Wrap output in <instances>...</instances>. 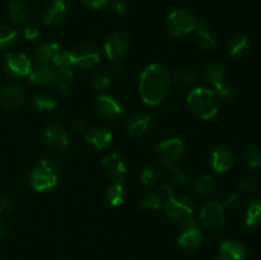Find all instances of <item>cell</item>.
Wrapping results in <instances>:
<instances>
[{
	"label": "cell",
	"instance_id": "4fadbf2b",
	"mask_svg": "<svg viewBox=\"0 0 261 260\" xmlns=\"http://www.w3.org/2000/svg\"><path fill=\"white\" fill-rule=\"evenodd\" d=\"M195 45L204 53H213L217 48V41L211 35V25L205 19L196 20L195 28Z\"/></svg>",
	"mask_w": 261,
	"mask_h": 260
},
{
	"label": "cell",
	"instance_id": "9c48e42d",
	"mask_svg": "<svg viewBox=\"0 0 261 260\" xmlns=\"http://www.w3.org/2000/svg\"><path fill=\"white\" fill-rule=\"evenodd\" d=\"M5 71L14 78L28 76L32 69V63L30 58L22 53H10L5 56L4 60Z\"/></svg>",
	"mask_w": 261,
	"mask_h": 260
},
{
	"label": "cell",
	"instance_id": "ee69618b",
	"mask_svg": "<svg viewBox=\"0 0 261 260\" xmlns=\"http://www.w3.org/2000/svg\"><path fill=\"white\" fill-rule=\"evenodd\" d=\"M38 167L43 168V170L47 171V172L50 173H55V175L59 170L58 162H56L55 160H53V158H42V160L40 161V166H38Z\"/></svg>",
	"mask_w": 261,
	"mask_h": 260
},
{
	"label": "cell",
	"instance_id": "f907efd6",
	"mask_svg": "<svg viewBox=\"0 0 261 260\" xmlns=\"http://www.w3.org/2000/svg\"><path fill=\"white\" fill-rule=\"evenodd\" d=\"M4 232H5L4 226H3L2 222H0V240H2V239H3V236H4Z\"/></svg>",
	"mask_w": 261,
	"mask_h": 260
},
{
	"label": "cell",
	"instance_id": "2e32d148",
	"mask_svg": "<svg viewBox=\"0 0 261 260\" xmlns=\"http://www.w3.org/2000/svg\"><path fill=\"white\" fill-rule=\"evenodd\" d=\"M45 142L46 145L50 148L51 150L55 152H61V150L66 149L69 144V138L63 126L58 124H53L50 126L46 127L45 130Z\"/></svg>",
	"mask_w": 261,
	"mask_h": 260
},
{
	"label": "cell",
	"instance_id": "60d3db41",
	"mask_svg": "<svg viewBox=\"0 0 261 260\" xmlns=\"http://www.w3.org/2000/svg\"><path fill=\"white\" fill-rule=\"evenodd\" d=\"M110 83H111V79L107 74L98 73L92 79V88L94 91H105L110 86Z\"/></svg>",
	"mask_w": 261,
	"mask_h": 260
},
{
	"label": "cell",
	"instance_id": "d6986e66",
	"mask_svg": "<svg viewBox=\"0 0 261 260\" xmlns=\"http://www.w3.org/2000/svg\"><path fill=\"white\" fill-rule=\"evenodd\" d=\"M246 256V247L236 240H227L219 247V254L216 260H244Z\"/></svg>",
	"mask_w": 261,
	"mask_h": 260
},
{
	"label": "cell",
	"instance_id": "3957f363",
	"mask_svg": "<svg viewBox=\"0 0 261 260\" xmlns=\"http://www.w3.org/2000/svg\"><path fill=\"white\" fill-rule=\"evenodd\" d=\"M196 17L186 9H176L171 13L166 20L168 35L172 37H184L193 32L196 24Z\"/></svg>",
	"mask_w": 261,
	"mask_h": 260
},
{
	"label": "cell",
	"instance_id": "f35d334b",
	"mask_svg": "<svg viewBox=\"0 0 261 260\" xmlns=\"http://www.w3.org/2000/svg\"><path fill=\"white\" fill-rule=\"evenodd\" d=\"M140 180H142V183L145 186H152L157 184L158 180H160V172L155 168L147 167L143 170L142 175H140Z\"/></svg>",
	"mask_w": 261,
	"mask_h": 260
},
{
	"label": "cell",
	"instance_id": "7c38bea8",
	"mask_svg": "<svg viewBox=\"0 0 261 260\" xmlns=\"http://www.w3.org/2000/svg\"><path fill=\"white\" fill-rule=\"evenodd\" d=\"M71 53V61L73 66H79V68H92L97 65L101 60L98 50L92 45H82L74 48Z\"/></svg>",
	"mask_w": 261,
	"mask_h": 260
},
{
	"label": "cell",
	"instance_id": "8fae6325",
	"mask_svg": "<svg viewBox=\"0 0 261 260\" xmlns=\"http://www.w3.org/2000/svg\"><path fill=\"white\" fill-rule=\"evenodd\" d=\"M94 107H96V111L98 112L99 116L106 120L116 119V117L122 116L125 114V107L116 98L109 96V94H101V96L97 97Z\"/></svg>",
	"mask_w": 261,
	"mask_h": 260
},
{
	"label": "cell",
	"instance_id": "1f68e13d",
	"mask_svg": "<svg viewBox=\"0 0 261 260\" xmlns=\"http://www.w3.org/2000/svg\"><path fill=\"white\" fill-rule=\"evenodd\" d=\"M18 32L7 24H0V50L8 48L17 41Z\"/></svg>",
	"mask_w": 261,
	"mask_h": 260
},
{
	"label": "cell",
	"instance_id": "ab89813d",
	"mask_svg": "<svg viewBox=\"0 0 261 260\" xmlns=\"http://www.w3.org/2000/svg\"><path fill=\"white\" fill-rule=\"evenodd\" d=\"M170 184L171 185L176 186H185L186 184H188V176H186V173L184 172L181 168L173 166V167L171 168Z\"/></svg>",
	"mask_w": 261,
	"mask_h": 260
},
{
	"label": "cell",
	"instance_id": "6da1fadb",
	"mask_svg": "<svg viewBox=\"0 0 261 260\" xmlns=\"http://www.w3.org/2000/svg\"><path fill=\"white\" fill-rule=\"evenodd\" d=\"M171 74L162 64H150L143 70L139 81V94L149 106L160 105L170 92Z\"/></svg>",
	"mask_w": 261,
	"mask_h": 260
},
{
	"label": "cell",
	"instance_id": "4dcf8cb0",
	"mask_svg": "<svg viewBox=\"0 0 261 260\" xmlns=\"http://www.w3.org/2000/svg\"><path fill=\"white\" fill-rule=\"evenodd\" d=\"M196 191H198L200 195H211V194L214 193V189H216V181L212 177L211 175H201L200 177L196 180L195 185Z\"/></svg>",
	"mask_w": 261,
	"mask_h": 260
},
{
	"label": "cell",
	"instance_id": "7402d4cb",
	"mask_svg": "<svg viewBox=\"0 0 261 260\" xmlns=\"http://www.w3.org/2000/svg\"><path fill=\"white\" fill-rule=\"evenodd\" d=\"M86 140L97 150L106 149L112 142V134L106 127H93L87 130Z\"/></svg>",
	"mask_w": 261,
	"mask_h": 260
},
{
	"label": "cell",
	"instance_id": "d6a6232c",
	"mask_svg": "<svg viewBox=\"0 0 261 260\" xmlns=\"http://www.w3.org/2000/svg\"><path fill=\"white\" fill-rule=\"evenodd\" d=\"M244 158L245 163H246L249 167L257 168L261 166V152L259 148L252 147V145L247 147L246 150H245Z\"/></svg>",
	"mask_w": 261,
	"mask_h": 260
},
{
	"label": "cell",
	"instance_id": "f1b7e54d",
	"mask_svg": "<svg viewBox=\"0 0 261 260\" xmlns=\"http://www.w3.org/2000/svg\"><path fill=\"white\" fill-rule=\"evenodd\" d=\"M212 91L214 92L217 98L223 99V101H233L237 97V89L234 87L229 86L226 82H221V83H217L213 86V89Z\"/></svg>",
	"mask_w": 261,
	"mask_h": 260
},
{
	"label": "cell",
	"instance_id": "44dd1931",
	"mask_svg": "<svg viewBox=\"0 0 261 260\" xmlns=\"http://www.w3.org/2000/svg\"><path fill=\"white\" fill-rule=\"evenodd\" d=\"M150 124V116L145 112H135L130 116L126 125L127 135L132 138H139L148 130Z\"/></svg>",
	"mask_w": 261,
	"mask_h": 260
},
{
	"label": "cell",
	"instance_id": "ba28073f",
	"mask_svg": "<svg viewBox=\"0 0 261 260\" xmlns=\"http://www.w3.org/2000/svg\"><path fill=\"white\" fill-rule=\"evenodd\" d=\"M200 219L208 228L221 229L226 223V212L223 205L214 200L206 201L201 206Z\"/></svg>",
	"mask_w": 261,
	"mask_h": 260
},
{
	"label": "cell",
	"instance_id": "d590c367",
	"mask_svg": "<svg viewBox=\"0 0 261 260\" xmlns=\"http://www.w3.org/2000/svg\"><path fill=\"white\" fill-rule=\"evenodd\" d=\"M239 189L241 191H244L245 194L254 195V194H256L260 189L259 181L255 177H252V176H246V177H244L240 181Z\"/></svg>",
	"mask_w": 261,
	"mask_h": 260
},
{
	"label": "cell",
	"instance_id": "8d00e7d4",
	"mask_svg": "<svg viewBox=\"0 0 261 260\" xmlns=\"http://www.w3.org/2000/svg\"><path fill=\"white\" fill-rule=\"evenodd\" d=\"M53 65L55 69L59 68H73L70 51H59L53 60Z\"/></svg>",
	"mask_w": 261,
	"mask_h": 260
},
{
	"label": "cell",
	"instance_id": "7bdbcfd3",
	"mask_svg": "<svg viewBox=\"0 0 261 260\" xmlns=\"http://www.w3.org/2000/svg\"><path fill=\"white\" fill-rule=\"evenodd\" d=\"M240 205H241V199L237 194H231L223 201V208L229 209V211H236L240 208Z\"/></svg>",
	"mask_w": 261,
	"mask_h": 260
},
{
	"label": "cell",
	"instance_id": "ffe728a7",
	"mask_svg": "<svg viewBox=\"0 0 261 260\" xmlns=\"http://www.w3.org/2000/svg\"><path fill=\"white\" fill-rule=\"evenodd\" d=\"M55 66L53 64L37 63L32 66L30 73V81L36 86H47L53 83L54 75H55Z\"/></svg>",
	"mask_w": 261,
	"mask_h": 260
},
{
	"label": "cell",
	"instance_id": "5b68a950",
	"mask_svg": "<svg viewBox=\"0 0 261 260\" xmlns=\"http://www.w3.org/2000/svg\"><path fill=\"white\" fill-rule=\"evenodd\" d=\"M201 242H203V235L198 222L191 217L184 219L181 224V233L177 240L178 247L188 252H193L200 247Z\"/></svg>",
	"mask_w": 261,
	"mask_h": 260
},
{
	"label": "cell",
	"instance_id": "30bf717a",
	"mask_svg": "<svg viewBox=\"0 0 261 260\" xmlns=\"http://www.w3.org/2000/svg\"><path fill=\"white\" fill-rule=\"evenodd\" d=\"M102 167H103L106 175L114 181L115 184H122L127 177V167L121 157L117 153H110L105 155L102 160Z\"/></svg>",
	"mask_w": 261,
	"mask_h": 260
},
{
	"label": "cell",
	"instance_id": "ac0fdd59",
	"mask_svg": "<svg viewBox=\"0 0 261 260\" xmlns=\"http://www.w3.org/2000/svg\"><path fill=\"white\" fill-rule=\"evenodd\" d=\"M233 162L234 157L228 148L218 147L212 152L211 165L217 173H223L229 171L233 166Z\"/></svg>",
	"mask_w": 261,
	"mask_h": 260
},
{
	"label": "cell",
	"instance_id": "8992f818",
	"mask_svg": "<svg viewBox=\"0 0 261 260\" xmlns=\"http://www.w3.org/2000/svg\"><path fill=\"white\" fill-rule=\"evenodd\" d=\"M132 46V38L124 31H116L112 32L105 41L103 51L107 58L111 61H117L124 58L130 50Z\"/></svg>",
	"mask_w": 261,
	"mask_h": 260
},
{
	"label": "cell",
	"instance_id": "836d02e7",
	"mask_svg": "<svg viewBox=\"0 0 261 260\" xmlns=\"http://www.w3.org/2000/svg\"><path fill=\"white\" fill-rule=\"evenodd\" d=\"M175 79L178 84H182V86H190L195 82L196 74L193 69L190 68H180L176 70L175 73Z\"/></svg>",
	"mask_w": 261,
	"mask_h": 260
},
{
	"label": "cell",
	"instance_id": "f6af8a7d",
	"mask_svg": "<svg viewBox=\"0 0 261 260\" xmlns=\"http://www.w3.org/2000/svg\"><path fill=\"white\" fill-rule=\"evenodd\" d=\"M22 35H23V37H24V40L33 41L37 38L38 30L35 27V25H25V27L23 28Z\"/></svg>",
	"mask_w": 261,
	"mask_h": 260
},
{
	"label": "cell",
	"instance_id": "9a60e30c",
	"mask_svg": "<svg viewBox=\"0 0 261 260\" xmlns=\"http://www.w3.org/2000/svg\"><path fill=\"white\" fill-rule=\"evenodd\" d=\"M58 183V176L50 173L41 167H36L30 173V185L36 191H48L54 189Z\"/></svg>",
	"mask_w": 261,
	"mask_h": 260
},
{
	"label": "cell",
	"instance_id": "277c9868",
	"mask_svg": "<svg viewBox=\"0 0 261 260\" xmlns=\"http://www.w3.org/2000/svg\"><path fill=\"white\" fill-rule=\"evenodd\" d=\"M184 143L178 138H167L162 140L155 148V155L161 165L166 168H172L182 155Z\"/></svg>",
	"mask_w": 261,
	"mask_h": 260
},
{
	"label": "cell",
	"instance_id": "5bb4252c",
	"mask_svg": "<svg viewBox=\"0 0 261 260\" xmlns=\"http://www.w3.org/2000/svg\"><path fill=\"white\" fill-rule=\"evenodd\" d=\"M25 92L18 84H9L0 91V106L7 110H14L24 103Z\"/></svg>",
	"mask_w": 261,
	"mask_h": 260
},
{
	"label": "cell",
	"instance_id": "c3c4849f",
	"mask_svg": "<svg viewBox=\"0 0 261 260\" xmlns=\"http://www.w3.org/2000/svg\"><path fill=\"white\" fill-rule=\"evenodd\" d=\"M160 190H161V195L166 196V198H168V196L173 195V193H172V191H173V190H172V185H171L170 183H163V184H161Z\"/></svg>",
	"mask_w": 261,
	"mask_h": 260
},
{
	"label": "cell",
	"instance_id": "e0dca14e",
	"mask_svg": "<svg viewBox=\"0 0 261 260\" xmlns=\"http://www.w3.org/2000/svg\"><path fill=\"white\" fill-rule=\"evenodd\" d=\"M66 15V4L64 0H51L45 7L42 20L46 25H58Z\"/></svg>",
	"mask_w": 261,
	"mask_h": 260
},
{
	"label": "cell",
	"instance_id": "f546056e",
	"mask_svg": "<svg viewBox=\"0 0 261 260\" xmlns=\"http://www.w3.org/2000/svg\"><path fill=\"white\" fill-rule=\"evenodd\" d=\"M106 199L112 206H117L122 204L125 199V190L122 184H112L106 191Z\"/></svg>",
	"mask_w": 261,
	"mask_h": 260
},
{
	"label": "cell",
	"instance_id": "4316f807",
	"mask_svg": "<svg viewBox=\"0 0 261 260\" xmlns=\"http://www.w3.org/2000/svg\"><path fill=\"white\" fill-rule=\"evenodd\" d=\"M245 222L249 227H256L261 224V200L255 199L249 204L245 213Z\"/></svg>",
	"mask_w": 261,
	"mask_h": 260
},
{
	"label": "cell",
	"instance_id": "d4e9b609",
	"mask_svg": "<svg viewBox=\"0 0 261 260\" xmlns=\"http://www.w3.org/2000/svg\"><path fill=\"white\" fill-rule=\"evenodd\" d=\"M204 79L205 82H208L209 84L214 86L217 83H221L224 81V76H226V70H224V66L219 63H211L206 65L205 70H204Z\"/></svg>",
	"mask_w": 261,
	"mask_h": 260
},
{
	"label": "cell",
	"instance_id": "603a6c76",
	"mask_svg": "<svg viewBox=\"0 0 261 260\" xmlns=\"http://www.w3.org/2000/svg\"><path fill=\"white\" fill-rule=\"evenodd\" d=\"M9 17L14 24H24L30 17L28 7L22 0H12L9 3Z\"/></svg>",
	"mask_w": 261,
	"mask_h": 260
},
{
	"label": "cell",
	"instance_id": "b9f144b4",
	"mask_svg": "<svg viewBox=\"0 0 261 260\" xmlns=\"http://www.w3.org/2000/svg\"><path fill=\"white\" fill-rule=\"evenodd\" d=\"M109 4L112 12L119 15L125 14L129 10V3H127V0H110Z\"/></svg>",
	"mask_w": 261,
	"mask_h": 260
},
{
	"label": "cell",
	"instance_id": "7a4b0ae2",
	"mask_svg": "<svg viewBox=\"0 0 261 260\" xmlns=\"http://www.w3.org/2000/svg\"><path fill=\"white\" fill-rule=\"evenodd\" d=\"M186 102L191 111L200 119L211 120L218 112V98L212 89L203 87L194 88L189 92Z\"/></svg>",
	"mask_w": 261,
	"mask_h": 260
},
{
	"label": "cell",
	"instance_id": "484cf974",
	"mask_svg": "<svg viewBox=\"0 0 261 260\" xmlns=\"http://www.w3.org/2000/svg\"><path fill=\"white\" fill-rule=\"evenodd\" d=\"M74 82V73L71 68H59L55 70V75H54V83L56 87L61 89V91H68L71 88Z\"/></svg>",
	"mask_w": 261,
	"mask_h": 260
},
{
	"label": "cell",
	"instance_id": "52a82bcc",
	"mask_svg": "<svg viewBox=\"0 0 261 260\" xmlns=\"http://www.w3.org/2000/svg\"><path fill=\"white\" fill-rule=\"evenodd\" d=\"M165 213L168 218L184 221L190 218L194 213L193 200L188 195H171L166 198Z\"/></svg>",
	"mask_w": 261,
	"mask_h": 260
},
{
	"label": "cell",
	"instance_id": "cb8c5ba5",
	"mask_svg": "<svg viewBox=\"0 0 261 260\" xmlns=\"http://www.w3.org/2000/svg\"><path fill=\"white\" fill-rule=\"evenodd\" d=\"M59 45L55 42H47L42 43V45L38 46L35 50V56L36 61L37 63H45V64H53L54 58L56 56V54L59 53Z\"/></svg>",
	"mask_w": 261,
	"mask_h": 260
},
{
	"label": "cell",
	"instance_id": "7dc6e473",
	"mask_svg": "<svg viewBox=\"0 0 261 260\" xmlns=\"http://www.w3.org/2000/svg\"><path fill=\"white\" fill-rule=\"evenodd\" d=\"M84 5L92 9H101V8L106 7L109 4L110 0H82Z\"/></svg>",
	"mask_w": 261,
	"mask_h": 260
},
{
	"label": "cell",
	"instance_id": "83f0119b",
	"mask_svg": "<svg viewBox=\"0 0 261 260\" xmlns=\"http://www.w3.org/2000/svg\"><path fill=\"white\" fill-rule=\"evenodd\" d=\"M249 45V37L244 33H237L232 36L228 42V53L231 56H239L244 53Z\"/></svg>",
	"mask_w": 261,
	"mask_h": 260
},
{
	"label": "cell",
	"instance_id": "681fc988",
	"mask_svg": "<svg viewBox=\"0 0 261 260\" xmlns=\"http://www.w3.org/2000/svg\"><path fill=\"white\" fill-rule=\"evenodd\" d=\"M73 129H74V132L79 133V134H86V133H87L86 125H84V122L81 121V120H78V121L74 122Z\"/></svg>",
	"mask_w": 261,
	"mask_h": 260
},
{
	"label": "cell",
	"instance_id": "e575fe53",
	"mask_svg": "<svg viewBox=\"0 0 261 260\" xmlns=\"http://www.w3.org/2000/svg\"><path fill=\"white\" fill-rule=\"evenodd\" d=\"M162 205V198L155 193H148L143 196L140 201V206L144 209H150V211H157Z\"/></svg>",
	"mask_w": 261,
	"mask_h": 260
},
{
	"label": "cell",
	"instance_id": "74e56055",
	"mask_svg": "<svg viewBox=\"0 0 261 260\" xmlns=\"http://www.w3.org/2000/svg\"><path fill=\"white\" fill-rule=\"evenodd\" d=\"M35 106L41 111H53L55 109V102L47 94H38L35 97Z\"/></svg>",
	"mask_w": 261,
	"mask_h": 260
},
{
	"label": "cell",
	"instance_id": "bcb514c9",
	"mask_svg": "<svg viewBox=\"0 0 261 260\" xmlns=\"http://www.w3.org/2000/svg\"><path fill=\"white\" fill-rule=\"evenodd\" d=\"M13 205H14V200L10 196H3L0 199V213L9 212L13 208Z\"/></svg>",
	"mask_w": 261,
	"mask_h": 260
}]
</instances>
